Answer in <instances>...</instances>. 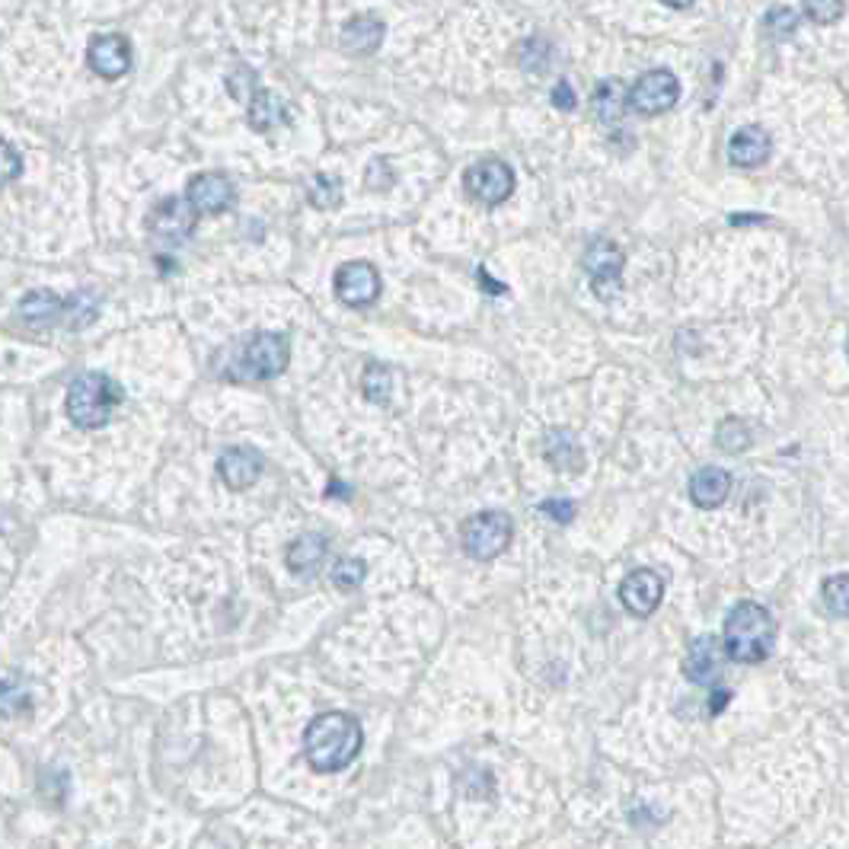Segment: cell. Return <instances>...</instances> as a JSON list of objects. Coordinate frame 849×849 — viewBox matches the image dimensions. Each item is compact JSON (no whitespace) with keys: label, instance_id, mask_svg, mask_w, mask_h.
<instances>
[{"label":"cell","instance_id":"cell-1","mask_svg":"<svg viewBox=\"0 0 849 849\" xmlns=\"http://www.w3.org/2000/svg\"><path fill=\"white\" fill-rule=\"evenodd\" d=\"M364 732L349 712H322L304 732V757L314 773H342L358 757Z\"/></svg>","mask_w":849,"mask_h":849},{"label":"cell","instance_id":"cell-2","mask_svg":"<svg viewBox=\"0 0 849 849\" xmlns=\"http://www.w3.org/2000/svg\"><path fill=\"white\" fill-rule=\"evenodd\" d=\"M773 639H776V623H773V616L763 604H757V601L734 604L732 614L725 619V636H722L725 655L732 661L761 665L773 651Z\"/></svg>","mask_w":849,"mask_h":849},{"label":"cell","instance_id":"cell-3","mask_svg":"<svg viewBox=\"0 0 849 849\" xmlns=\"http://www.w3.org/2000/svg\"><path fill=\"white\" fill-rule=\"evenodd\" d=\"M291 361L288 336L282 332H256L243 342H236L227 354L224 374L234 381H272L278 378Z\"/></svg>","mask_w":849,"mask_h":849},{"label":"cell","instance_id":"cell-4","mask_svg":"<svg viewBox=\"0 0 849 849\" xmlns=\"http://www.w3.org/2000/svg\"><path fill=\"white\" fill-rule=\"evenodd\" d=\"M121 386L106 374H84L67 390V415L77 428H99L113 418Z\"/></svg>","mask_w":849,"mask_h":849},{"label":"cell","instance_id":"cell-5","mask_svg":"<svg viewBox=\"0 0 849 849\" xmlns=\"http://www.w3.org/2000/svg\"><path fill=\"white\" fill-rule=\"evenodd\" d=\"M511 533L514 524L505 511H479L464 524V550L467 556L489 562L511 546Z\"/></svg>","mask_w":849,"mask_h":849},{"label":"cell","instance_id":"cell-6","mask_svg":"<svg viewBox=\"0 0 849 849\" xmlns=\"http://www.w3.org/2000/svg\"><path fill=\"white\" fill-rule=\"evenodd\" d=\"M677 99H680V81L668 67H655L643 74L626 93V106L639 116H661L677 106Z\"/></svg>","mask_w":849,"mask_h":849},{"label":"cell","instance_id":"cell-7","mask_svg":"<svg viewBox=\"0 0 849 849\" xmlns=\"http://www.w3.org/2000/svg\"><path fill=\"white\" fill-rule=\"evenodd\" d=\"M464 185H467V195L473 202L496 208L511 199V192H514V170L505 160H498V157H486V160L469 167L467 177H464Z\"/></svg>","mask_w":849,"mask_h":849},{"label":"cell","instance_id":"cell-8","mask_svg":"<svg viewBox=\"0 0 849 849\" xmlns=\"http://www.w3.org/2000/svg\"><path fill=\"white\" fill-rule=\"evenodd\" d=\"M332 288H336V297L349 307H371L381 297V272L371 263L354 259V263L336 268Z\"/></svg>","mask_w":849,"mask_h":849},{"label":"cell","instance_id":"cell-9","mask_svg":"<svg viewBox=\"0 0 849 849\" xmlns=\"http://www.w3.org/2000/svg\"><path fill=\"white\" fill-rule=\"evenodd\" d=\"M185 202L195 211V217H214L221 211L236 205L234 179L224 173H199L185 185Z\"/></svg>","mask_w":849,"mask_h":849},{"label":"cell","instance_id":"cell-10","mask_svg":"<svg viewBox=\"0 0 849 849\" xmlns=\"http://www.w3.org/2000/svg\"><path fill=\"white\" fill-rule=\"evenodd\" d=\"M147 227L157 243L163 246H179L192 236L195 227V211L189 208L185 199H163L160 205L147 214Z\"/></svg>","mask_w":849,"mask_h":849},{"label":"cell","instance_id":"cell-11","mask_svg":"<svg viewBox=\"0 0 849 849\" xmlns=\"http://www.w3.org/2000/svg\"><path fill=\"white\" fill-rule=\"evenodd\" d=\"M665 601V582L651 569H636L619 582V604L633 616H651Z\"/></svg>","mask_w":849,"mask_h":849},{"label":"cell","instance_id":"cell-12","mask_svg":"<svg viewBox=\"0 0 849 849\" xmlns=\"http://www.w3.org/2000/svg\"><path fill=\"white\" fill-rule=\"evenodd\" d=\"M87 64L106 81H118L128 74L131 67V45L125 35L118 32H103V35H93L87 49Z\"/></svg>","mask_w":849,"mask_h":849},{"label":"cell","instance_id":"cell-13","mask_svg":"<svg viewBox=\"0 0 849 849\" xmlns=\"http://www.w3.org/2000/svg\"><path fill=\"white\" fill-rule=\"evenodd\" d=\"M217 473H221L224 486L243 492L259 482V476L265 473V457L253 447H227L217 460Z\"/></svg>","mask_w":849,"mask_h":849},{"label":"cell","instance_id":"cell-14","mask_svg":"<svg viewBox=\"0 0 849 849\" xmlns=\"http://www.w3.org/2000/svg\"><path fill=\"white\" fill-rule=\"evenodd\" d=\"M585 268L591 275V285L594 291H607L611 285H619V275H623V253L616 246L614 240L607 236H597L591 240L585 250Z\"/></svg>","mask_w":849,"mask_h":849},{"label":"cell","instance_id":"cell-15","mask_svg":"<svg viewBox=\"0 0 849 849\" xmlns=\"http://www.w3.org/2000/svg\"><path fill=\"white\" fill-rule=\"evenodd\" d=\"M770 150H773V138L770 131L761 128V125H747L741 131H734L732 141H729V160L741 170H757L770 160Z\"/></svg>","mask_w":849,"mask_h":849},{"label":"cell","instance_id":"cell-16","mask_svg":"<svg viewBox=\"0 0 849 849\" xmlns=\"http://www.w3.org/2000/svg\"><path fill=\"white\" fill-rule=\"evenodd\" d=\"M722 655H725V645L715 636H700L683 658V673L693 683H712L722 671Z\"/></svg>","mask_w":849,"mask_h":849},{"label":"cell","instance_id":"cell-17","mask_svg":"<svg viewBox=\"0 0 849 849\" xmlns=\"http://www.w3.org/2000/svg\"><path fill=\"white\" fill-rule=\"evenodd\" d=\"M729 496H732V473L729 469L703 467L700 473H693V479H690V501L697 508L712 511Z\"/></svg>","mask_w":849,"mask_h":849},{"label":"cell","instance_id":"cell-18","mask_svg":"<svg viewBox=\"0 0 849 849\" xmlns=\"http://www.w3.org/2000/svg\"><path fill=\"white\" fill-rule=\"evenodd\" d=\"M543 457L559 473H579L585 467V450L569 428H553L543 435Z\"/></svg>","mask_w":849,"mask_h":849},{"label":"cell","instance_id":"cell-19","mask_svg":"<svg viewBox=\"0 0 849 849\" xmlns=\"http://www.w3.org/2000/svg\"><path fill=\"white\" fill-rule=\"evenodd\" d=\"M326 550H329V540L322 533H304L297 537L291 546H288V569L297 579H310L317 575L326 559Z\"/></svg>","mask_w":849,"mask_h":849},{"label":"cell","instance_id":"cell-20","mask_svg":"<svg viewBox=\"0 0 849 849\" xmlns=\"http://www.w3.org/2000/svg\"><path fill=\"white\" fill-rule=\"evenodd\" d=\"M383 42V23L378 17H352L342 26V49L352 55H374Z\"/></svg>","mask_w":849,"mask_h":849},{"label":"cell","instance_id":"cell-21","mask_svg":"<svg viewBox=\"0 0 849 849\" xmlns=\"http://www.w3.org/2000/svg\"><path fill=\"white\" fill-rule=\"evenodd\" d=\"M20 317L32 329H52L64 317V300L55 291H30L20 300Z\"/></svg>","mask_w":849,"mask_h":849},{"label":"cell","instance_id":"cell-22","mask_svg":"<svg viewBox=\"0 0 849 849\" xmlns=\"http://www.w3.org/2000/svg\"><path fill=\"white\" fill-rule=\"evenodd\" d=\"M291 118V109L282 96L268 93V89H259L253 99H250V125L256 131H268L275 125H285Z\"/></svg>","mask_w":849,"mask_h":849},{"label":"cell","instance_id":"cell-23","mask_svg":"<svg viewBox=\"0 0 849 849\" xmlns=\"http://www.w3.org/2000/svg\"><path fill=\"white\" fill-rule=\"evenodd\" d=\"M626 113V89L616 81H604L594 89V116L601 118L604 125H619V118Z\"/></svg>","mask_w":849,"mask_h":849},{"label":"cell","instance_id":"cell-24","mask_svg":"<svg viewBox=\"0 0 849 849\" xmlns=\"http://www.w3.org/2000/svg\"><path fill=\"white\" fill-rule=\"evenodd\" d=\"M553 45H550V39H543V35H530L521 42V49H518V64L528 71V74H543L550 64H553Z\"/></svg>","mask_w":849,"mask_h":849},{"label":"cell","instance_id":"cell-25","mask_svg":"<svg viewBox=\"0 0 849 849\" xmlns=\"http://www.w3.org/2000/svg\"><path fill=\"white\" fill-rule=\"evenodd\" d=\"M820 601H824L827 614L837 616V619H847L849 616V575H830V579L820 585Z\"/></svg>","mask_w":849,"mask_h":849},{"label":"cell","instance_id":"cell-26","mask_svg":"<svg viewBox=\"0 0 849 849\" xmlns=\"http://www.w3.org/2000/svg\"><path fill=\"white\" fill-rule=\"evenodd\" d=\"M329 575H332V585L339 587V591H354V587L364 585L368 565H364V559L342 556V559H336V562H332Z\"/></svg>","mask_w":849,"mask_h":849},{"label":"cell","instance_id":"cell-27","mask_svg":"<svg viewBox=\"0 0 849 849\" xmlns=\"http://www.w3.org/2000/svg\"><path fill=\"white\" fill-rule=\"evenodd\" d=\"M361 390L371 403H390V393H393V374L390 368L383 364H368L364 368V378H361Z\"/></svg>","mask_w":849,"mask_h":849},{"label":"cell","instance_id":"cell-28","mask_svg":"<svg viewBox=\"0 0 849 849\" xmlns=\"http://www.w3.org/2000/svg\"><path fill=\"white\" fill-rule=\"evenodd\" d=\"M715 447L719 450H725V454H741V450H747L751 447V428H747V422H741V418H725L722 425H719V435H715Z\"/></svg>","mask_w":849,"mask_h":849},{"label":"cell","instance_id":"cell-29","mask_svg":"<svg viewBox=\"0 0 849 849\" xmlns=\"http://www.w3.org/2000/svg\"><path fill=\"white\" fill-rule=\"evenodd\" d=\"M310 202L317 208H329L342 202V182L336 177H326V173H317L310 179Z\"/></svg>","mask_w":849,"mask_h":849},{"label":"cell","instance_id":"cell-30","mask_svg":"<svg viewBox=\"0 0 849 849\" xmlns=\"http://www.w3.org/2000/svg\"><path fill=\"white\" fill-rule=\"evenodd\" d=\"M795 30H798V10L795 7H773L766 13V32L773 39H789Z\"/></svg>","mask_w":849,"mask_h":849},{"label":"cell","instance_id":"cell-31","mask_svg":"<svg viewBox=\"0 0 849 849\" xmlns=\"http://www.w3.org/2000/svg\"><path fill=\"white\" fill-rule=\"evenodd\" d=\"M227 87L234 93L240 103H250L256 93H259V77H256V71H250V67H236L234 74L227 77Z\"/></svg>","mask_w":849,"mask_h":849},{"label":"cell","instance_id":"cell-32","mask_svg":"<svg viewBox=\"0 0 849 849\" xmlns=\"http://www.w3.org/2000/svg\"><path fill=\"white\" fill-rule=\"evenodd\" d=\"M802 13H805L811 23H837V20L847 13V3H840V0H824V3H802Z\"/></svg>","mask_w":849,"mask_h":849},{"label":"cell","instance_id":"cell-33","mask_svg":"<svg viewBox=\"0 0 849 849\" xmlns=\"http://www.w3.org/2000/svg\"><path fill=\"white\" fill-rule=\"evenodd\" d=\"M20 173H23V157L17 153V147L0 141V185L13 182Z\"/></svg>","mask_w":849,"mask_h":849},{"label":"cell","instance_id":"cell-34","mask_svg":"<svg viewBox=\"0 0 849 849\" xmlns=\"http://www.w3.org/2000/svg\"><path fill=\"white\" fill-rule=\"evenodd\" d=\"M540 514L553 518L559 524H569L575 518V501H565V498H546L540 501Z\"/></svg>","mask_w":849,"mask_h":849},{"label":"cell","instance_id":"cell-35","mask_svg":"<svg viewBox=\"0 0 849 849\" xmlns=\"http://www.w3.org/2000/svg\"><path fill=\"white\" fill-rule=\"evenodd\" d=\"M553 106L562 109V113H572L575 109V89L569 87V81H559L553 87Z\"/></svg>","mask_w":849,"mask_h":849},{"label":"cell","instance_id":"cell-36","mask_svg":"<svg viewBox=\"0 0 849 849\" xmlns=\"http://www.w3.org/2000/svg\"><path fill=\"white\" fill-rule=\"evenodd\" d=\"M479 285H482L486 291H492V294H505V291H508L505 285H498V282H492V278L486 275V268H479Z\"/></svg>","mask_w":849,"mask_h":849},{"label":"cell","instance_id":"cell-37","mask_svg":"<svg viewBox=\"0 0 849 849\" xmlns=\"http://www.w3.org/2000/svg\"><path fill=\"white\" fill-rule=\"evenodd\" d=\"M847 354H849V339H847Z\"/></svg>","mask_w":849,"mask_h":849}]
</instances>
